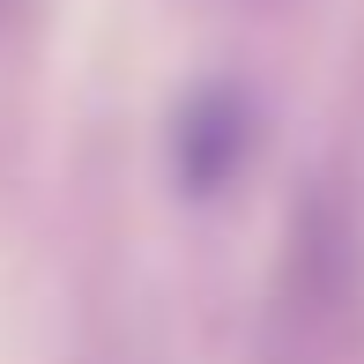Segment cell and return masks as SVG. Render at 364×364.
<instances>
[{
	"instance_id": "obj_2",
	"label": "cell",
	"mask_w": 364,
	"mask_h": 364,
	"mask_svg": "<svg viewBox=\"0 0 364 364\" xmlns=\"http://www.w3.org/2000/svg\"><path fill=\"white\" fill-rule=\"evenodd\" d=\"M260 149V105L245 82H201L186 90V105L171 112V186L178 201L208 208L253 171Z\"/></svg>"
},
{
	"instance_id": "obj_1",
	"label": "cell",
	"mask_w": 364,
	"mask_h": 364,
	"mask_svg": "<svg viewBox=\"0 0 364 364\" xmlns=\"http://www.w3.org/2000/svg\"><path fill=\"white\" fill-rule=\"evenodd\" d=\"M364 350V201L342 171L297 186L260 290V364H350Z\"/></svg>"
},
{
	"instance_id": "obj_4",
	"label": "cell",
	"mask_w": 364,
	"mask_h": 364,
	"mask_svg": "<svg viewBox=\"0 0 364 364\" xmlns=\"http://www.w3.org/2000/svg\"><path fill=\"white\" fill-rule=\"evenodd\" d=\"M8 8H15V0H0V15H8Z\"/></svg>"
},
{
	"instance_id": "obj_3",
	"label": "cell",
	"mask_w": 364,
	"mask_h": 364,
	"mask_svg": "<svg viewBox=\"0 0 364 364\" xmlns=\"http://www.w3.org/2000/svg\"><path fill=\"white\" fill-rule=\"evenodd\" d=\"M245 8H275V0H245Z\"/></svg>"
}]
</instances>
